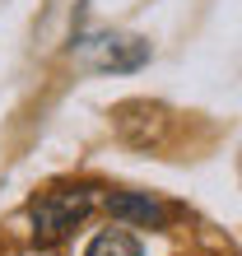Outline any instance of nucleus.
Returning a JSON list of instances; mask_svg holds the SVG:
<instances>
[{
  "mask_svg": "<svg viewBox=\"0 0 242 256\" xmlns=\"http://www.w3.org/2000/svg\"><path fill=\"white\" fill-rule=\"evenodd\" d=\"M94 186H52V191H38L28 200V219H33V238L42 247L60 242L74 224H84V214L94 210Z\"/></svg>",
  "mask_w": 242,
  "mask_h": 256,
  "instance_id": "1",
  "label": "nucleus"
},
{
  "mask_svg": "<svg viewBox=\"0 0 242 256\" xmlns=\"http://www.w3.org/2000/svg\"><path fill=\"white\" fill-rule=\"evenodd\" d=\"M70 56H80L88 70H112V74H135L149 66V42L130 33H94V38H74Z\"/></svg>",
  "mask_w": 242,
  "mask_h": 256,
  "instance_id": "2",
  "label": "nucleus"
},
{
  "mask_svg": "<svg viewBox=\"0 0 242 256\" xmlns=\"http://www.w3.org/2000/svg\"><path fill=\"white\" fill-rule=\"evenodd\" d=\"M108 210H112V219L135 224V228H163V219H168V205L149 191H112Z\"/></svg>",
  "mask_w": 242,
  "mask_h": 256,
  "instance_id": "3",
  "label": "nucleus"
},
{
  "mask_svg": "<svg viewBox=\"0 0 242 256\" xmlns=\"http://www.w3.org/2000/svg\"><path fill=\"white\" fill-rule=\"evenodd\" d=\"M84 256H140V238L130 228H102L94 242L84 247Z\"/></svg>",
  "mask_w": 242,
  "mask_h": 256,
  "instance_id": "4",
  "label": "nucleus"
}]
</instances>
